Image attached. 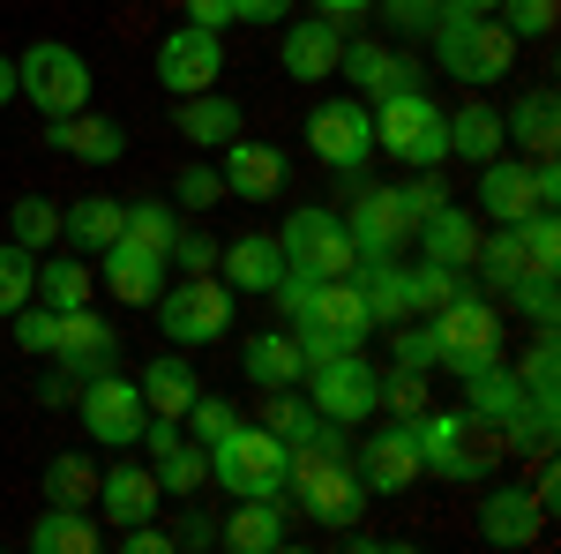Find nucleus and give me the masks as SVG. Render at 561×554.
I'll return each mask as SVG.
<instances>
[{
  "label": "nucleus",
  "mask_w": 561,
  "mask_h": 554,
  "mask_svg": "<svg viewBox=\"0 0 561 554\" xmlns=\"http://www.w3.org/2000/svg\"><path fill=\"white\" fill-rule=\"evenodd\" d=\"M31 293H38V256L8 240V248H0V315H15Z\"/></svg>",
  "instance_id": "obj_48"
},
{
  "label": "nucleus",
  "mask_w": 561,
  "mask_h": 554,
  "mask_svg": "<svg viewBox=\"0 0 561 554\" xmlns=\"http://www.w3.org/2000/svg\"><path fill=\"white\" fill-rule=\"evenodd\" d=\"M375 150L397 158L404 172H442L449 166V105L427 98V90L375 98Z\"/></svg>",
  "instance_id": "obj_2"
},
{
  "label": "nucleus",
  "mask_w": 561,
  "mask_h": 554,
  "mask_svg": "<svg viewBox=\"0 0 561 554\" xmlns=\"http://www.w3.org/2000/svg\"><path fill=\"white\" fill-rule=\"evenodd\" d=\"M173 547H217V517H203V510H187L173 524Z\"/></svg>",
  "instance_id": "obj_57"
},
{
  "label": "nucleus",
  "mask_w": 561,
  "mask_h": 554,
  "mask_svg": "<svg viewBox=\"0 0 561 554\" xmlns=\"http://www.w3.org/2000/svg\"><path fill=\"white\" fill-rule=\"evenodd\" d=\"M352 465H359V479H367V502H389V495H404L412 479H427V472H420L412 420H389V427H375L367 442H352Z\"/></svg>",
  "instance_id": "obj_11"
},
{
  "label": "nucleus",
  "mask_w": 561,
  "mask_h": 554,
  "mask_svg": "<svg viewBox=\"0 0 561 554\" xmlns=\"http://www.w3.org/2000/svg\"><path fill=\"white\" fill-rule=\"evenodd\" d=\"M352 285H359V299H367L375 330H389V323H412V315H420V307H412V262H404V256L352 262Z\"/></svg>",
  "instance_id": "obj_22"
},
{
  "label": "nucleus",
  "mask_w": 561,
  "mask_h": 554,
  "mask_svg": "<svg viewBox=\"0 0 561 554\" xmlns=\"http://www.w3.org/2000/svg\"><path fill=\"white\" fill-rule=\"evenodd\" d=\"M217 203H225V172H217L210 158H195V166H180V180H173V211L203 217V211H217Z\"/></svg>",
  "instance_id": "obj_44"
},
{
  "label": "nucleus",
  "mask_w": 561,
  "mask_h": 554,
  "mask_svg": "<svg viewBox=\"0 0 561 554\" xmlns=\"http://www.w3.org/2000/svg\"><path fill=\"white\" fill-rule=\"evenodd\" d=\"M375 8H382V23L397 38H427L434 15H442V0H375Z\"/></svg>",
  "instance_id": "obj_53"
},
{
  "label": "nucleus",
  "mask_w": 561,
  "mask_h": 554,
  "mask_svg": "<svg viewBox=\"0 0 561 554\" xmlns=\"http://www.w3.org/2000/svg\"><path fill=\"white\" fill-rule=\"evenodd\" d=\"M472 211L486 217V225H517V217L539 211V195H531V158H517V150L486 158V166H479V195H472Z\"/></svg>",
  "instance_id": "obj_18"
},
{
  "label": "nucleus",
  "mask_w": 561,
  "mask_h": 554,
  "mask_svg": "<svg viewBox=\"0 0 561 554\" xmlns=\"http://www.w3.org/2000/svg\"><path fill=\"white\" fill-rule=\"evenodd\" d=\"M15 98H31L38 121H68L90 105V60L68 38H31L15 60Z\"/></svg>",
  "instance_id": "obj_4"
},
{
  "label": "nucleus",
  "mask_w": 561,
  "mask_h": 554,
  "mask_svg": "<svg viewBox=\"0 0 561 554\" xmlns=\"http://www.w3.org/2000/svg\"><path fill=\"white\" fill-rule=\"evenodd\" d=\"M90 262H98V278H105V293L121 299V307H150V299L165 293V270H173L165 256H150L142 240H128V233H121V240H113L105 256H90Z\"/></svg>",
  "instance_id": "obj_17"
},
{
  "label": "nucleus",
  "mask_w": 561,
  "mask_h": 554,
  "mask_svg": "<svg viewBox=\"0 0 561 554\" xmlns=\"http://www.w3.org/2000/svg\"><path fill=\"white\" fill-rule=\"evenodd\" d=\"M113 360H121V330L98 323L90 299H83V307H68V315H60V338H53V368H68L76 383H90V375L113 368Z\"/></svg>",
  "instance_id": "obj_16"
},
{
  "label": "nucleus",
  "mask_w": 561,
  "mask_h": 554,
  "mask_svg": "<svg viewBox=\"0 0 561 554\" xmlns=\"http://www.w3.org/2000/svg\"><path fill=\"white\" fill-rule=\"evenodd\" d=\"M76 389H83V383H76L68 368H53V375L38 383V397H45V405H76Z\"/></svg>",
  "instance_id": "obj_60"
},
{
  "label": "nucleus",
  "mask_w": 561,
  "mask_h": 554,
  "mask_svg": "<svg viewBox=\"0 0 561 554\" xmlns=\"http://www.w3.org/2000/svg\"><path fill=\"white\" fill-rule=\"evenodd\" d=\"M389 344H397V360H389V368H420V375H434V360H442V344H434L427 315H412V323H389Z\"/></svg>",
  "instance_id": "obj_50"
},
{
  "label": "nucleus",
  "mask_w": 561,
  "mask_h": 554,
  "mask_svg": "<svg viewBox=\"0 0 561 554\" xmlns=\"http://www.w3.org/2000/svg\"><path fill=\"white\" fill-rule=\"evenodd\" d=\"M158 502H165V487H158L150 465H113V472H98V502L90 510L105 524H142V517H158Z\"/></svg>",
  "instance_id": "obj_23"
},
{
  "label": "nucleus",
  "mask_w": 561,
  "mask_h": 554,
  "mask_svg": "<svg viewBox=\"0 0 561 554\" xmlns=\"http://www.w3.org/2000/svg\"><path fill=\"white\" fill-rule=\"evenodd\" d=\"M442 195H449V188H442V180H434V172H412V180H404V188H397V211L412 217V233H420V217H427L434 203H442Z\"/></svg>",
  "instance_id": "obj_54"
},
{
  "label": "nucleus",
  "mask_w": 561,
  "mask_h": 554,
  "mask_svg": "<svg viewBox=\"0 0 561 554\" xmlns=\"http://www.w3.org/2000/svg\"><path fill=\"white\" fill-rule=\"evenodd\" d=\"M494 23H502L517 45L524 38H547V31L561 23V0H494Z\"/></svg>",
  "instance_id": "obj_47"
},
{
  "label": "nucleus",
  "mask_w": 561,
  "mask_h": 554,
  "mask_svg": "<svg viewBox=\"0 0 561 554\" xmlns=\"http://www.w3.org/2000/svg\"><path fill=\"white\" fill-rule=\"evenodd\" d=\"M187 23H210V31H225V23H232V0H187Z\"/></svg>",
  "instance_id": "obj_61"
},
{
  "label": "nucleus",
  "mask_w": 561,
  "mask_h": 554,
  "mask_svg": "<svg viewBox=\"0 0 561 554\" xmlns=\"http://www.w3.org/2000/svg\"><path fill=\"white\" fill-rule=\"evenodd\" d=\"M502 299L517 307V315H524V323H531V330H554V323H561V299H554V270H524V278H517V285H510V293H502Z\"/></svg>",
  "instance_id": "obj_41"
},
{
  "label": "nucleus",
  "mask_w": 561,
  "mask_h": 554,
  "mask_svg": "<svg viewBox=\"0 0 561 554\" xmlns=\"http://www.w3.org/2000/svg\"><path fill=\"white\" fill-rule=\"evenodd\" d=\"M240 368H248V383H255V389H293L307 375L300 338H293V330H255V338L240 344Z\"/></svg>",
  "instance_id": "obj_30"
},
{
  "label": "nucleus",
  "mask_w": 561,
  "mask_h": 554,
  "mask_svg": "<svg viewBox=\"0 0 561 554\" xmlns=\"http://www.w3.org/2000/svg\"><path fill=\"white\" fill-rule=\"evenodd\" d=\"M510 352H449L442 360V375H457V383H472V375H486V368H502Z\"/></svg>",
  "instance_id": "obj_58"
},
{
  "label": "nucleus",
  "mask_w": 561,
  "mask_h": 554,
  "mask_svg": "<svg viewBox=\"0 0 561 554\" xmlns=\"http://www.w3.org/2000/svg\"><path fill=\"white\" fill-rule=\"evenodd\" d=\"M232 23H293V0H232Z\"/></svg>",
  "instance_id": "obj_59"
},
{
  "label": "nucleus",
  "mask_w": 561,
  "mask_h": 554,
  "mask_svg": "<svg viewBox=\"0 0 561 554\" xmlns=\"http://www.w3.org/2000/svg\"><path fill=\"white\" fill-rule=\"evenodd\" d=\"M121 225H128V203H121V195H83V203L60 211V240H68L76 256H105V248L121 240Z\"/></svg>",
  "instance_id": "obj_28"
},
{
  "label": "nucleus",
  "mask_w": 561,
  "mask_h": 554,
  "mask_svg": "<svg viewBox=\"0 0 561 554\" xmlns=\"http://www.w3.org/2000/svg\"><path fill=\"white\" fill-rule=\"evenodd\" d=\"M375 0H314V15H330V23H359Z\"/></svg>",
  "instance_id": "obj_62"
},
{
  "label": "nucleus",
  "mask_w": 561,
  "mask_h": 554,
  "mask_svg": "<svg viewBox=\"0 0 561 554\" xmlns=\"http://www.w3.org/2000/svg\"><path fill=\"white\" fill-rule=\"evenodd\" d=\"M517 240H524V262H531V270H561V217L554 211L517 217Z\"/></svg>",
  "instance_id": "obj_49"
},
{
  "label": "nucleus",
  "mask_w": 561,
  "mask_h": 554,
  "mask_svg": "<svg viewBox=\"0 0 561 554\" xmlns=\"http://www.w3.org/2000/svg\"><path fill=\"white\" fill-rule=\"evenodd\" d=\"M45 143L60 150V158H76V166H121L128 158V128L121 121H105V113H68V121H45Z\"/></svg>",
  "instance_id": "obj_20"
},
{
  "label": "nucleus",
  "mask_w": 561,
  "mask_h": 554,
  "mask_svg": "<svg viewBox=\"0 0 561 554\" xmlns=\"http://www.w3.org/2000/svg\"><path fill=\"white\" fill-rule=\"evenodd\" d=\"M524 270V240H517V225H494V233H479V248H472V278L486 285V293H510Z\"/></svg>",
  "instance_id": "obj_34"
},
{
  "label": "nucleus",
  "mask_w": 561,
  "mask_h": 554,
  "mask_svg": "<svg viewBox=\"0 0 561 554\" xmlns=\"http://www.w3.org/2000/svg\"><path fill=\"white\" fill-rule=\"evenodd\" d=\"M427 405H434V389H427L420 368H382V412L389 420H420Z\"/></svg>",
  "instance_id": "obj_46"
},
{
  "label": "nucleus",
  "mask_w": 561,
  "mask_h": 554,
  "mask_svg": "<svg viewBox=\"0 0 561 554\" xmlns=\"http://www.w3.org/2000/svg\"><path fill=\"white\" fill-rule=\"evenodd\" d=\"M434 68L449 76V83H510V68H517V38L486 15V8H465V0H442V15H434Z\"/></svg>",
  "instance_id": "obj_1"
},
{
  "label": "nucleus",
  "mask_w": 561,
  "mask_h": 554,
  "mask_svg": "<svg viewBox=\"0 0 561 554\" xmlns=\"http://www.w3.org/2000/svg\"><path fill=\"white\" fill-rule=\"evenodd\" d=\"M232 299H240V293H232L217 270H195V278L165 285L150 307H158V330L187 352V344H217L225 330H232Z\"/></svg>",
  "instance_id": "obj_6"
},
{
  "label": "nucleus",
  "mask_w": 561,
  "mask_h": 554,
  "mask_svg": "<svg viewBox=\"0 0 561 554\" xmlns=\"http://www.w3.org/2000/svg\"><path fill=\"white\" fill-rule=\"evenodd\" d=\"M240 420H248V412H240L232 397H210V389H203V397H195V405L180 412V427H187V442H203V450H210V442H225V434H232Z\"/></svg>",
  "instance_id": "obj_43"
},
{
  "label": "nucleus",
  "mask_w": 561,
  "mask_h": 554,
  "mask_svg": "<svg viewBox=\"0 0 561 554\" xmlns=\"http://www.w3.org/2000/svg\"><path fill=\"white\" fill-rule=\"evenodd\" d=\"M150 472H158L165 502H187L195 487H210V450L180 434V442H165V450H150Z\"/></svg>",
  "instance_id": "obj_35"
},
{
  "label": "nucleus",
  "mask_w": 561,
  "mask_h": 554,
  "mask_svg": "<svg viewBox=\"0 0 561 554\" xmlns=\"http://www.w3.org/2000/svg\"><path fill=\"white\" fill-rule=\"evenodd\" d=\"M76 412H83L98 450H135V442H142V420H150L142 389H135L128 375H113V368H98V375L76 389Z\"/></svg>",
  "instance_id": "obj_9"
},
{
  "label": "nucleus",
  "mask_w": 561,
  "mask_h": 554,
  "mask_svg": "<svg viewBox=\"0 0 561 554\" xmlns=\"http://www.w3.org/2000/svg\"><path fill=\"white\" fill-rule=\"evenodd\" d=\"M90 293H98V270H90V256H83V262L38 256V293H31V299H45L53 315H68V307H83Z\"/></svg>",
  "instance_id": "obj_37"
},
{
  "label": "nucleus",
  "mask_w": 561,
  "mask_h": 554,
  "mask_svg": "<svg viewBox=\"0 0 561 554\" xmlns=\"http://www.w3.org/2000/svg\"><path fill=\"white\" fill-rule=\"evenodd\" d=\"M121 547L128 554H173V532L158 517H142V524H121Z\"/></svg>",
  "instance_id": "obj_55"
},
{
  "label": "nucleus",
  "mask_w": 561,
  "mask_h": 554,
  "mask_svg": "<svg viewBox=\"0 0 561 554\" xmlns=\"http://www.w3.org/2000/svg\"><path fill=\"white\" fill-rule=\"evenodd\" d=\"M345 233H352V256L359 262H382V256L412 248V217L397 211V188H359L345 211Z\"/></svg>",
  "instance_id": "obj_13"
},
{
  "label": "nucleus",
  "mask_w": 561,
  "mask_h": 554,
  "mask_svg": "<svg viewBox=\"0 0 561 554\" xmlns=\"http://www.w3.org/2000/svg\"><path fill=\"white\" fill-rule=\"evenodd\" d=\"M8 98H15V60L0 53V105H8Z\"/></svg>",
  "instance_id": "obj_63"
},
{
  "label": "nucleus",
  "mask_w": 561,
  "mask_h": 554,
  "mask_svg": "<svg viewBox=\"0 0 561 554\" xmlns=\"http://www.w3.org/2000/svg\"><path fill=\"white\" fill-rule=\"evenodd\" d=\"M502 150H510V143H502V105L472 98V105H457V113H449V158L486 166V158H502Z\"/></svg>",
  "instance_id": "obj_32"
},
{
  "label": "nucleus",
  "mask_w": 561,
  "mask_h": 554,
  "mask_svg": "<svg viewBox=\"0 0 561 554\" xmlns=\"http://www.w3.org/2000/svg\"><path fill=\"white\" fill-rule=\"evenodd\" d=\"M524 389L539 397V405H561V383H554V330H531V352H524Z\"/></svg>",
  "instance_id": "obj_52"
},
{
  "label": "nucleus",
  "mask_w": 561,
  "mask_h": 554,
  "mask_svg": "<svg viewBox=\"0 0 561 554\" xmlns=\"http://www.w3.org/2000/svg\"><path fill=\"white\" fill-rule=\"evenodd\" d=\"M277 248H285V270H307V278H345L352 262V233L337 211H322V203H300V211H285L277 225Z\"/></svg>",
  "instance_id": "obj_8"
},
{
  "label": "nucleus",
  "mask_w": 561,
  "mask_h": 554,
  "mask_svg": "<svg viewBox=\"0 0 561 554\" xmlns=\"http://www.w3.org/2000/svg\"><path fill=\"white\" fill-rule=\"evenodd\" d=\"M128 240H142L150 256H165L173 262V240H180V211L173 203H128V225H121Z\"/></svg>",
  "instance_id": "obj_42"
},
{
  "label": "nucleus",
  "mask_w": 561,
  "mask_h": 554,
  "mask_svg": "<svg viewBox=\"0 0 561 554\" xmlns=\"http://www.w3.org/2000/svg\"><path fill=\"white\" fill-rule=\"evenodd\" d=\"M285 495H255V502H232V517L217 524V547L232 554H277L285 547Z\"/></svg>",
  "instance_id": "obj_25"
},
{
  "label": "nucleus",
  "mask_w": 561,
  "mask_h": 554,
  "mask_svg": "<svg viewBox=\"0 0 561 554\" xmlns=\"http://www.w3.org/2000/svg\"><path fill=\"white\" fill-rule=\"evenodd\" d=\"M465 285H472V270H449V262H427V256L412 262V307L420 315H434L442 299H457Z\"/></svg>",
  "instance_id": "obj_45"
},
{
  "label": "nucleus",
  "mask_w": 561,
  "mask_h": 554,
  "mask_svg": "<svg viewBox=\"0 0 561 554\" xmlns=\"http://www.w3.org/2000/svg\"><path fill=\"white\" fill-rule=\"evenodd\" d=\"M158 83L173 90V98L217 90L225 83V31H210V23H173L158 38Z\"/></svg>",
  "instance_id": "obj_10"
},
{
  "label": "nucleus",
  "mask_w": 561,
  "mask_h": 554,
  "mask_svg": "<svg viewBox=\"0 0 561 554\" xmlns=\"http://www.w3.org/2000/svg\"><path fill=\"white\" fill-rule=\"evenodd\" d=\"M31 554H98V517L68 510V502H45L31 517Z\"/></svg>",
  "instance_id": "obj_33"
},
{
  "label": "nucleus",
  "mask_w": 561,
  "mask_h": 554,
  "mask_svg": "<svg viewBox=\"0 0 561 554\" xmlns=\"http://www.w3.org/2000/svg\"><path fill=\"white\" fill-rule=\"evenodd\" d=\"M479 532H486V547H531L547 532V510L531 502V487H486Z\"/></svg>",
  "instance_id": "obj_24"
},
{
  "label": "nucleus",
  "mask_w": 561,
  "mask_h": 554,
  "mask_svg": "<svg viewBox=\"0 0 561 554\" xmlns=\"http://www.w3.org/2000/svg\"><path fill=\"white\" fill-rule=\"evenodd\" d=\"M427 330H434V344H442V360H449V352H510V344H502L494 299L472 293V285H465L457 299H442V307L427 315ZM442 360H434V368H442Z\"/></svg>",
  "instance_id": "obj_14"
},
{
  "label": "nucleus",
  "mask_w": 561,
  "mask_h": 554,
  "mask_svg": "<svg viewBox=\"0 0 561 554\" xmlns=\"http://www.w3.org/2000/svg\"><path fill=\"white\" fill-rule=\"evenodd\" d=\"M502 143H517V158H547L561 143V98L547 83L539 90H524L517 105L502 113Z\"/></svg>",
  "instance_id": "obj_26"
},
{
  "label": "nucleus",
  "mask_w": 561,
  "mask_h": 554,
  "mask_svg": "<svg viewBox=\"0 0 561 554\" xmlns=\"http://www.w3.org/2000/svg\"><path fill=\"white\" fill-rule=\"evenodd\" d=\"M217 172H225V195H240V203H277L285 180H293V158H285L277 143H248V135H232V143L217 150Z\"/></svg>",
  "instance_id": "obj_15"
},
{
  "label": "nucleus",
  "mask_w": 561,
  "mask_h": 554,
  "mask_svg": "<svg viewBox=\"0 0 561 554\" xmlns=\"http://www.w3.org/2000/svg\"><path fill=\"white\" fill-rule=\"evenodd\" d=\"M8 233H15V248L45 256V248L60 240V203H45V195H23V203L8 211Z\"/></svg>",
  "instance_id": "obj_40"
},
{
  "label": "nucleus",
  "mask_w": 561,
  "mask_h": 554,
  "mask_svg": "<svg viewBox=\"0 0 561 554\" xmlns=\"http://www.w3.org/2000/svg\"><path fill=\"white\" fill-rule=\"evenodd\" d=\"M262 427H270L277 442H307V434L322 427V412L307 405L300 383H293V389H262Z\"/></svg>",
  "instance_id": "obj_38"
},
{
  "label": "nucleus",
  "mask_w": 561,
  "mask_h": 554,
  "mask_svg": "<svg viewBox=\"0 0 561 554\" xmlns=\"http://www.w3.org/2000/svg\"><path fill=\"white\" fill-rule=\"evenodd\" d=\"M240 128H248L240 98H225V90H195V98H180V135H187V143H203V150H225V143H232Z\"/></svg>",
  "instance_id": "obj_31"
},
{
  "label": "nucleus",
  "mask_w": 561,
  "mask_h": 554,
  "mask_svg": "<svg viewBox=\"0 0 561 554\" xmlns=\"http://www.w3.org/2000/svg\"><path fill=\"white\" fill-rule=\"evenodd\" d=\"M285 472H293V442H277L262 420H240L225 442H210V479L232 495V502L285 495Z\"/></svg>",
  "instance_id": "obj_3"
},
{
  "label": "nucleus",
  "mask_w": 561,
  "mask_h": 554,
  "mask_svg": "<svg viewBox=\"0 0 561 554\" xmlns=\"http://www.w3.org/2000/svg\"><path fill=\"white\" fill-rule=\"evenodd\" d=\"M337 76H345L367 105L382 98V83H389V45L382 38H345V53H337Z\"/></svg>",
  "instance_id": "obj_39"
},
{
  "label": "nucleus",
  "mask_w": 561,
  "mask_h": 554,
  "mask_svg": "<svg viewBox=\"0 0 561 554\" xmlns=\"http://www.w3.org/2000/svg\"><path fill=\"white\" fill-rule=\"evenodd\" d=\"M173 262L187 270V278H195V270H217V240H210V233H180V240H173Z\"/></svg>",
  "instance_id": "obj_56"
},
{
  "label": "nucleus",
  "mask_w": 561,
  "mask_h": 554,
  "mask_svg": "<svg viewBox=\"0 0 561 554\" xmlns=\"http://www.w3.org/2000/svg\"><path fill=\"white\" fill-rule=\"evenodd\" d=\"M307 150H314V166L359 180L367 158H375V105H367L359 90H352V98H322V105L307 113Z\"/></svg>",
  "instance_id": "obj_7"
},
{
  "label": "nucleus",
  "mask_w": 561,
  "mask_h": 554,
  "mask_svg": "<svg viewBox=\"0 0 561 554\" xmlns=\"http://www.w3.org/2000/svg\"><path fill=\"white\" fill-rule=\"evenodd\" d=\"M217 278H225L232 293H270V285L285 278V248H277V233H240V240L217 256Z\"/></svg>",
  "instance_id": "obj_27"
},
{
  "label": "nucleus",
  "mask_w": 561,
  "mask_h": 554,
  "mask_svg": "<svg viewBox=\"0 0 561 554\" xmlns=\"http://www.w3.org/2000/svg\"><path fill=\"white\" fill-rule=\"evenodd\" d=\"M45 502L90 510V502H98V457H83V450H60V457H45Z\"/></svg>",
  "instance_id": "obj_36"
},
{
  "label": "nucleus",
  "mask_w": 561,
  "mask_h": 554,
  "mask_svg": "<svg viewBox=\"0 0 561 554\" xmlns=\"http://www.w3.org/2000/svg\"><path fill=\"white\" fill-rule=\"evenodd\" d=\"M465 8H486V15H494V0H465Z\"/></svg>",
  "instance_id": "obj_64"
},
{
  "label": "nucleus",
  "mask_w": 561,
  "mask_h": 554,
  "mask_svg": "<svg viewBox=\"0 0 561 554\" xmlns=\"http://www.w3.org/2000/svg\"><path fill=\"white\" fill-rule=\"evenodd\" d=\"M8 323H15V344H23L31 360H53V338H60V315H53L45 299H23V307H15Z\"/></svg>",
  "instance_id": "obj_51"
},
{
  "label": "nucleus",
  "mask_w": 561,
  "mask_h": 554,
  "mask_svg": "<svg viewBox=\"0 0 561 554\" xmlns=\"http://www.w3.org/2000/svg\"><path fill=\"white\" fill-rule=\"evenodd\" d=\"M337 53H345V38H337L330 15H307V23H285L277 31V68L293 83H330L337 76Z\"/></svg>",
  "instance_id": "obj_19"
},
{
  "label": "nucleus",
  "mask_w": 561,
  "mask_h": 554,
  "mask_svg": "<svg viewBox=\"0 0 561 554\" xmlns=\"http://www.w3.org/2000/svg\"><path fill=\"white\" fill-rule=\"evenodd\" d=\"M300 389H307V405H314L322 420H337V427H367L375 412H382V368H367L359 344L314 360V368L300 375Z\"/></svg>",
  "instance_id": "obj_5"
},
{
  "label": "nucleus",
  "mask_w": 561,
  "mask_h": 554,
  "mask_svg": "<svg viewBox=\"0 0 561 554\" xmlns=\"http://www.w3.org/2000/svg\"><path fill=\"white\" fill-rule=\"evenodd\" d=\"M135 389H142V405H150V412H165V420H180V412H187V405L203 397V375L187 368V352L173 344V352H158V360H150V368L135 375Z\"/></svg>",
  "instance_id": "obj_29"
},
{
  "label": "nucleus",
  "mask_w": 561,
  "mask_h": 554,
  "mask_svg": "<svg viewBox=\"0 0 561 554\" xmlns=\"http://www.w3.org/2000/svg\"><path fill=\"white\" fill-rule=\"evenodd\" d=\"M420 256L427 262H449V270H472V248H479V211L472 203H457V195H442L427 217H420Z\"/></svg>",
  "instance_id": "obj_21"
},
{
  "label": "nucleus",
  "mask_w": 561,
  "mask_h": 554,
  "mask_svg": "<svg viewBox=\"0 0 561 554\" xmlns=\"http://www.w3.org/2000/svg\"><path fill=\"white\" fill-rule=\"evenodd\" d=\"M412 442H420V472L434 479H479L486 472V450H472V420L465 412H420L412 420Z\"/></svg>",
  "instance_id": "obj_12"
}]
</instances>
